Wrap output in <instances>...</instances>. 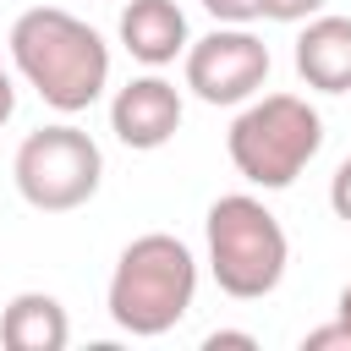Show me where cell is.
Wrapping results in <instances>:
<instances>
[{
    "label": "cell",
    "instance_id": "obj_1",
    "mask_svg": "<svg viewBox=\"0 0 351 351\" xmlns=\"http://www.w3.org/2000/svg\"><path fill=\"white\" fill-rule=\"evenodd\" d=\"M11 66L60 115L88 110L110 82V44L66 5H33L11 22Z\"/></svg>",
    "mask_w": 351,
    "mask_h": 351
},
{
    "label": "cell",
    "instance_id": "obj_2",
    "mask_svg": "<svg viewBox=\"0 0 351 351\" xmlns=\"http://www.w3.org/2000/svg\"><path fill=\"white\" fill-rule=\"evenodd\" d=\"M192 296H197V258H192V247L181 236H170V230H148V236L121 247L104 307H110L121 335L159 340V335H170L192 313Z\"/></svg>",
    "mask_w": 351,
    "mask_h": 351
},
{
    "label": "cell",
    "instance_id": "obj_3",
    "mask_svg": "<svg viewBox=\"0 0 351 351\" xmlns=\"http://www.w3.org/2000/svg\"><path fill=\"white\" fill-rule=\"evenodd\" d=\"M230 165L263 192H285L324 148V115L302 93H252L230 121Z\"/></svg>",
    "mask_w": 351,
    "mask_h": 351
},
{
    "label": "cell",
    "instance_id": "obj_4",
    "mask_svg": "<svg viewBox=\"0 0 351 351\" xmlns=\"http://www.w3.org/2000/svg\"><path fill=\"white\" fill-rule=\"evenodd\" d=\"M203 236H208V274H214V285H219L225 296H236V302H263V296L285 280L291 241H285V225L269 214L263 197H252V192H225L219 203H208Z\"/></svg>",
    "mask_w": 351,
    "mask_h": 351
},
{
    "label": "cell",
    "instance_id": "obj_5",
    "mask_svg": "<svg viewBox=\"0 0 351 351\" xmlns=\"http://www.w3.org/2000/svg\"><path fill=\"white\" fill-rule=\"evenodd\" d=\"M99 176H104L99 143L82 126H71V121L27 132L22 148H16V159H11V181H16L22 203L38 208V214H71V208H82L99 192Z\"/></svg>",
    "mask_w": 351,
    "mask_h": 351
},
{
    "label": "cell",
    "instance_id": "obj_6",
    "mask_svg": "<svg viewBox=\"0 0 351 351\" xmlns=\"http://www.w3.org/2000/svg\"><path fill=\"white\" fill-rule=\"evenodd\" d=\"M269 44L252 27L219 22L214 33L186 44V88L203 104H247L269 82Z\"/></svg>",
    "mask_w": 351,
    "mask_h": 351
},
{
    "label": "cell",
    "instance_id": "obj_7",
    "mask_svg": "<svg viewBox=\"0 0 351 351\" xmlns=\"http://www.w3.org/2000/svg\"><path fill=\"white\" fill-rule=\"evenodd\" d=\"M110 132H115L126 148H137V154L165 148V143L181 132V88H176L170 77H159V71L132 77V82L115 88V99H110Z\"/></svg>",
    "mask_w": 351,
    "mask_h": 351
},
{
    "label": "cell",
    "instance_id": "obj_8",
    "mask_svg": "<svg viewBox=\"0 0 351 351\" xmlns=\"http://www.w3.org/2000/svg\"><path fill=\"white\" fill-rule=\"evenodd\" d=\"M121 44L132 60L143 66H170L176 55H186L192 33H186V11L176 0H126L121 5Z\"/></svg>",
    "mask_w": 351,
    "mask_h": 351
},
{
    "label": "cell",
    "instance_id": "obj_9",
    "mask_svg": "<svg viewBox=\"0 0 351 351\" xmlns=\"http://www.w3.org/2000/svg\"><path fill=\"white\" fill-rule=\"evenodd\" d=\"M296 77L318 93H351V16H307L296 38Z\"/></svg>",
    "mask_w": 351,
    "mask_h": 351
},
{
    "label": "cell",
    "instance_id": "obj_10",
    "mask_svg": "<svg viewBox=\"0 0 351 351\" xmlns=\"http://www.w3.org/2000/svg\"><path fill=\"white\" fill-rule=\"evenodd\" d=\"M71 318L49 291H16L0 313V346L5 351H66Z\"/></svg>",
    "mask_w": 351,
    "mask_h": 351
},
{
    "label": "cell",
    "instance_id": "obj_11",
    "mask_svg": "<svg viewBox=\"0 0 351 351\" xmlns=\"http://www.w3.org/2000/svg\"><path fill=\"white\" fill-rule=\"evenodd\" d=\"M318 11H324V0H258V16H269V22H307Z\"/></svg>",
    "mask_w": 351,
    "mask_h": 351
},
{
    "label": "cell",
    "instance_id": "obj_12",
    "mask_svg": "<svg viewBox=\"0 0 351 351\" xmlns=\"http://www.w3.org/2000/svg\"><path fill=\"white\" fill-rule=\"evenodd\" d=\"M203 11L214 22H230V27H252L258 22V0H203Z\"/></svg>",
    "mask_w": 351,
    "mask_h": 351
},
{
    "label": "cell",
    "instance_id": "obj_13",
    "mask_svg": "<svg viewBox=\"0 0 351 351\" xmlns=\"http://www.w3.org/2000/svg\"><path fill=\"white\" fill-rule=\"evenodd\" d=\"M302 351H351V329H346L340 318H335V324H324V329H307Z\"/></svg>",
    "mask_w": 351,
    "mask_h": 351
},
{
    "label": "cell",
    "instance_id": "obj_14",
    "mask_svg": "<svg viewBox=\"0 0 351 351\" xmlns=\"http://www.w3.org/2000/svg\"><path fill=\"white\" fill-rule=\"evenodd\" d=\"M329 208L351 225V159H340V170L329 176Z\"/></svg>",
    "mask_w": 351,
    "mask_h": 351
},
{
    "label": "cell",
    "instance_id": "obj_15",
    "mask_svg": "<svg viewBox=\"0 0 351 351\" xmlns=\"http://www.w3.org/2000/svg\"><path fill=\"white\" fill-rule=\"evenodd\" d=\"M225 346L258 351V335H247V329H214V335H203V351H225Z\"/></svg>",
    "mask_w": 351,
    "mask_h": 351
},
{
    "label": "cell",
    "instance_id": "obj_16",
    "mask_svg": "<svg viewBox=\"0 0 351 351\" xmlns=\"http://www.w3.org/2000/svg\"><path fill=\"white\" fill-rule=\"evenodd\" d=\"M16 115V82H11V71L0 66V126Z\"/></svg>",
    "mask_w": 351,
    "mask_h": 351
},
{
    "label": "cell",
    "instance_id": "obj_17",
    "mask_svg": "<svg viewBox=\"0 0 351 351\" xmlns=\"http://www.w3.org/2000/svg\"><path fill=\"white\" fill-rule=\"evenodd\" d=\"M346 329H351V280H346V291H340V313H335Z\"/></svg>",
    "mask_w": 351,
    "mask_h": 351
}]
</instances>
